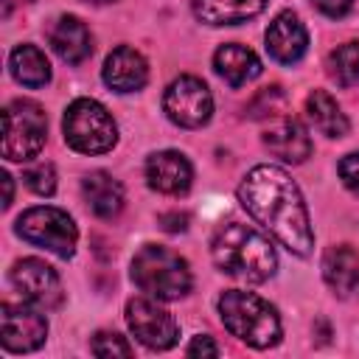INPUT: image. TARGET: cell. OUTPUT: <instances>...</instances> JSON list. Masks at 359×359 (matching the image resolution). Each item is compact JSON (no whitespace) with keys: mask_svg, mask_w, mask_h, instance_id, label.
Instances as JSON below:
<instances>
[{"mask_svg":"<svg viewBox=\"0 0 359 359\" xmlns=\"http://www.w3.org/2000/svg\"><path fill=\"white\" fill-rule=\"evenodd\" d=\"M238 199L244 210L269 230L289 252L309 255L314 236L309 224V210L294 180L278 165H255L238 185Z\"/></svg>","mask_w":359,"mask_h":359,"instance_id":"1","label":"cell"},{"mask_svg":"<svg viewBox=\"0 0 359 359\" xmlns=\"http://www.w3.org/2000/svg\"><path fill=\"white\" fill-rule=\"evenodd\" d=\"M210 255L224 275H233L247 283H264L266 278L275 275L278 266V255L272 244L258 230L241 222H224L216 227L210 241Z\"/></svg>","mask_w":359,"mask_h":359,"instance_id":"2","label":"cell"},{"mask_svg":"<svg viewBox=\"0 0 359 359\" xmlns=\"http://www.w3.org/2000/svg\"><path fill=\"white\" fill-rule=\"evenodd\" d=\"M224 328L252 348H272L280 339V317L264 297L241 289H227L219 297Z\"/></svg>","mask_w":359,"mask_h":359,"instance_id":"3","label":"cell"},{"mask_svg":"<svg viewBox=\"0 0 359 359\" xmlns=\"http://www.w3.org/2000/svg\"><path fill=\"white\" fill-rule=\"evenodd\" d=\"M132 280L140 292L157 300H177L191 292L188 261L157 244L143 247L132 258Z\"/></svg>","mask_w":359,"mask_h":359,"instance_id":"4","label":"cell"},{"mask_svg":"<svg viewBox=\"0 0 359 359\" xmlns=\"http://www.w3.org/2000/svg\"><path fill=\"white\" fill-rule=\"evenodd\" d=\"M65 140L81 154H104L118 140V126L95 98H76L62 118Z\"/></svg>","mask_w":359,"mask_h":359,"instance_id":"5","label":"cell"},{"mask_svg":"<svg viewBox=\"0 0 359 359\" xmlns=\"http://www.w3.org/2000/svg\"><path fill=\"white\" fill-rule=\"evenodd\" d=\"M48 135V118L34 101H11L3 109V157L31 160L42 151Z\"/></svg>","mask_w":359,"mask_h":359,"instance_id":"6","label":"cell"},{"mask_svg":"<svg viewBox=\"0 0 359 359\" xmlns=\"http://www.w3.org/2000/svg\"><path fill=\"white\" fill-rule=\"evenodd\" d=\"M17 236L25 238L28 244H36L42 250H50L59 258H70L76 252V241H79V230L76 222L50 205H39L25 210L17 219Z\"/></svg>","mask_w":359,"mask_h":359,"instance_id":"7","label":"cell"},{"mask_svg":"<svg viewBox=\"0 0 359 359\" xmlns=\"http://www.w3.org/2000/svg\"><path fill=\"white\" fill-rule=\"evenodd\" d=\"M163 109L165 115L185 129H199L202 123L210 121L213 112V95L208 84L196 76H180L168 84L163 95Z\"/></svg>","mask_w":359,"mask_h":359,"instance_id":"8","label":"cell"},{"mask_svg":"<svg viewBox=\"0 0 359 359\" xmlns=\"http://www.w3.org/2000/svg\"><path fill=\"white\" fill-rule=\"evenodd\" d=\"M126 323L129 331L151 351H168L177 337V320L157 303V297H132L126 303Z\"/></svg>","mask_w":359,"mask_h":359,"instance_id":"9","label":"cell"},{"mask_svg":"<svg viewBox=\"0 0 359 359\" xmlns=\"http://www.w3.org/2000/svg\"><path fill=\"white\" fill-rule=\"evenodd\" d=\"M11 283L20 289V294L39 306V309H56L65 297L62 292V280L53 272V266H48L39 258H22L11 266Z\"/></svg>","mask_w":359,"mask_h":359,"instance_id":"10","label":"cell"},{"mask_svg":"<svg viewBox=\"0 0 359 359\" xmlns=\"http://www.w3.org/2000/svg\"><path fill=\"white\" fill-rule=\"evenodd\" d=\"M36 309L22 306V303H3L0 323H3V348L6 351L28 353V351H36L45 342L48 323Z\"/></svg>","mask_w":359,"mask_h":359,"instance_id":"11","label":"cell"},{"mask_svg":"<svg viewBox=\"0 0 359 359\" xmlns=\"http://www.w3.org/2000/svg\"><path fill=\"white\" fill-rule=\"evenodd\" d=\"M264 39H266L269 56H272L275 62H280V65H294V62H300L303 53H306V48H309L306 25L300 22V17H297L294 11H280V14L269 22Z\"/></svg>","mask_w":359,"mask_h":359,"instance_id":"12","label":"cell"},{"mask_svg":"<svg viewBox=\"0 0 359 359\" xmlns=\"http://www.w3.org/2000/svg\"><path fill=\"white\" fill-rule=\"evenodd\" d=\"M323 278L342 300H359V250L348 244L328 247L323 255Z\"/></svg>","mask_w":359,"mask_h":359,"instance_id":"13","label":"cell"},{"mask_svg":"<svg viewBox=\"0 0 359 359\" xmlns=\"http://www.w3.org/2000/svg\"><path fill=\"white\" fill-rule=\"evenodd\" d=\"M191 177H194L191 163L180 151L168 149V151H157L146 160V180L160 194H171V196L185 194L191 188Z\"/></svg>","mask_w":359,"mask_h":359,"instance_id":"14","label":"cell"},{"mask_svg":"<svg viewBox=\"0 0 359 359\" xmlns=\"http://www.w3.org/2000/svg\"><path fill=\"white\" fill-rule=\"evenodd\" d=\"M101 76H104L107 87H112L115 93H135V90H140V87L146 84V79H149V65H146V59H143L135 48L118 45V48L107 56Z\"/></svg>","mask_w":359,"mask_h":359,"instance_id":"15","label":"cell"},{"mask_svg":"<svg viewBox=\"0 0 359 359\" xmlns=\"http://www.w3.org/2000/svg\"><path fill=\"white\" fill-rule=\"evenodd\" d=\"M264 146L283 163H303L311 154V137L294 118H278L264 132Z\"/></svg>","mask_w":359,"mask_h":359,"instance_id":"16","label":"cell"},{"mask_svg":"<svg viewBox=\"0 0 359 359\" xmlns=\"http://www.w3.org/2000/svg\"><path fill=\"white\" fill-rule=\"evenodd\" d=\"M48 42L56 50V56L67 65H79L93 53V36L87 31V25L73 14H65L50 25Z\"/></svg>","mask_w":359,"mask_h":359,"instance_id":"17","label":"cell"},{"mask_svg":"<svg viewBox=\"0 0 359 359\" xmlns=\"http://www.w3.org/2000/svg\"><path fill=\"white\" fill-rule=\"evenodd\" d=\"M213 67L230 87H241L261 73V59L247 45L227 42L213 53Z\"/></svg>","mask_w":359,"mask_h":359,"instance_id":"18","label":"cell"},{"mask_svg":"<svg viewBox=\"0 0 359 359\" xmlns=\"http://www.w3.org/2000/svg\"><path fill=\"white\" fill-rule=\"evenodd\" d=\"M266 0H191L196 20L208 25H236L261 14Z\"/></svg>","mask_w":359,"mask_h":359,"instance_id":"19","label":"cell"},{"mask_svg":"<svg viewBox=\"0 0 359 359\" xmlns=\"http://www.w3.org/2000/svg\"><path fill=\"white\" fill-rule=\"evenodd\" d=\"M81 194L90 205V210L101 219H112L121 213L123 208V188L115 177H109L107 171H93L81 180Z\"/></svg>","mask_w":359,"mask_h":359,"instance_id":"20","label":"cell"},{"mask_svg":"<svg viewBox=\"0 0 359 359\" xmlns=\"http://www.w3.org/2000/svg\"><path fill=\"white\" fill-rule=\"evenodd\" d=\"M306 115L311 121V126L325 135V137H342L348 132V118L339 109V104L325 93V90H314L306 98Z\"/></svg>","mask_w":359,"mask_h":359,"instance_id":"21","label":"cell"},{"mask_svg":"<svg viewBox=\"0 0 359 359\" xmlns=\"http://www.w3.org/2000/svg\"><path fill=\"white\" fill-rule=\"evenodd\" d=\"M8 67L22 87H45L50 81L48 56L36 45H17L8 56Z\"/></svg>","mask_w":359,"mask_h":359,"instance_id":"22","label":"cell"},{"mask_svg":"<svg viewBox=\"0 0 359 359\" xmlns=\"http://www.w3.org/2000/svg\"><path fill=\"white\" fill-rule=\"evenodd\" d=\"M328 76L339 87H359V42H345L328 53Z\"/></svg>","mask_w":359,"mask_h":359,"instance_id":"23","label":"cell"},{"mask_svg":"<svg viewBox=\"0 0 359 359\" xmlns=\"http://www.w3.org/2000/svg\"><path fill=\"white\" fill-rule=\"evenodd\" d=\"M283 90L280 87H264L258 90V95L250 101L247 112L250 118H269V115H278V109L283 107Z\"/></svg>","mask_w":359,"mask_h":359,"instance_id":"24","label":"cell"},{"mask_svg":"<svg viewBox=\"0 0 359 359\" xmlns=\"http://www.w3.org/2000/svg\"><path fill=\"white\" fill-rule=\"evenodd\" d=\"M22 180H25V185H28L34 194H39V196H50V194L56 191V171H53L50 163H39V165L25 168Z\"/></svg>","mask_w":359,"mask_h":359,"instance_id":"25","label":"cell"},{"mask_svg":"<svg viewBox=\"0 0 359 359\" xmlns=\"http://www.w3.org/2000/svg\"><path fill=\"white\" fill-rule=\"evenodd\" d=\"M90 351L95 356H132V345L115 331H98L90 342Z\"/></svg>","mask_w":359,"mask_h":359,"instance_id":"26","label":"cell"},{"mask_svg":"<svg viewBox=\"0 0 359 359\" xmlns=\"http://www.w3.org/2000/svg\"><path fill=\"white\" fill-rule=\"evenodd\" d=\"M339 177L353 194H359V151H353V154L339 160Z\"/></svg>","mask_w":359,"mask_h":359,"instance_id":"27","label":"cell"},{"mask_svg":"<svg viewBox=\"0 0 359 359\" xmlns=\"http://www.w3.org/2000/svg\"><path fill=\"white\" fill-rule=\"evenodd\" d=\"M185 353L188 356H219V348H216V342L208 334H199V337L191 339V345L185 348Z\"/></svg>","mask_w":359,"mask_h":359,"instance_id":"28","label":"cell"},{"mask_svg":"<svg viewBox=\"0 0 359 359\" xmlns=\"http://www.w3.org/2000/svg\"><path fill=\"white\" fill-rule=\"evenodd\" d=\"M311 6L314 8H320L325 17H342V14H348L351 11V6H353V0H311Z\"/></svg>","mask_w":359,"mask_h":359,"instance_id":"29","label":"cell"},{"mask_svg":"<svg viewBox=\"0 0 359 359\" xmlns=\"http://www.w3.org/2000/svg\"><path fill=\"white\" fill-rule=\"evenodd\" d=\"M160 224H163V230H168V233H180V230H185L188 227V213H163L160 216Z\"/></svg>","mask_w":359,"mask_h":359,"instance_id":"30","label":"cell"},{"mask_svg":"<svg viewBox=\"0 0 359 359\" xmlns=\"http://www.w3.org/2000/svg\"><path fill=\"white\" fill-rule=\"evenodd\" d=\"M87 3H93V6H104V3H112V0H87Z\"/></svg>","mask_w":359,"mask_h":359,"instance_id":"31","label":"cell"}]
</instances>
